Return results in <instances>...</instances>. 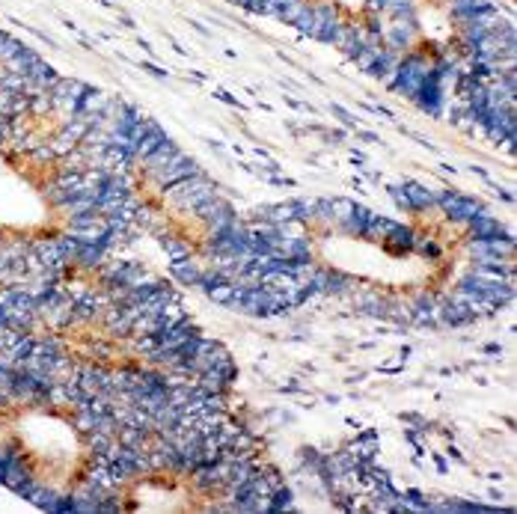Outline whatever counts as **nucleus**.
Masks as SVG:
<instances>
[{
    "mask_svg": "<svg viewBox=\"0 0 517 514\" xmlns=\"http://www.w3.org/2000/svg\"><path fill=\"white\" fill-rule=\"evenodd\" d=\"M437 205L446 211L449 220H458V223H470L473 217H479V214L485 211V205L479 203V199H470V196L452 193V191L437 193Z\"/></svg>",
    "mask_w": 517,
    "mask_h": 514,
    "instance_id": "f257e3e1",
    "label": "nucleus"
},
{
    "mask_svg": "<svg viewBox=\"0 0 517 514\" xmlns=\"http://www.w3.org/2000/svg\"><path fill=\"white\" fill-rule=\"evenodd\" d=\"M196 173H199L196 161L184 158V155L179 152L167 167L158 169V173H155V181H158V188L164 191V188H170V184H176V181H182V179H191V176H196Z\"/></svg>",
    "mask_w": 517,
    "mask_h": 514,
    "instance_id": "f03ea898",
    "label": "nucleus"
},
{
    "mask_svg": "<svg viewBox=\"0 0 517 514\" xmlns=\"http://www.w3.org/2000/svg\"><path fill=\"white\" fill-rule=\"evenodd\" d=\"M470 253L476 259H485V256H499V259H511L514 253V235H499V238H482V241H470Z\"/></svg>",
    "mask_w": 517,
    "mask_h": 514,
    "instance_id": "7ed1b4c3",
    "label": "nucleus"
},
{
    "mask_svg": "<svg viewBox=\"0 0 517 514\" xmlns=\"http://www.w3.org/2000/svg\"><path fill=\"white\" fill-rule=\"evenodd\" d=\"M470 238L473 241H482V238H499V235H509V229L502 226L494 214H487V208L479 214V217H473L470 223Z\"/></svg>",
    "mask_w": 517,
    "mask_h": 514,
    "instance_id": "20e7f679",
    "label": "nucleus"
},
{
    "mask_svg": "<svg viewBox=\"0 0 517 514\" xmlns=\"http://www.w3.org/2000/svg\"><path fill=\"white\" fill-rule=\"evenodd\" d=\"M176 155H179V149L172 146V140L167 137V140H164V143H161V146H158L155 152H149L146 158H143V167H146V173H152V176H155L158 169H161V167H167L172 158H176Z\"/></svg>",
    "mask_w": 517,
    "mask_h": 514,
    "instance_id": "39448f33",
    "label": "nucleus"
},
{
    "mask_svg": "<svg viewBox=\"0 0 517 514\" xmlns=\"http://www.w3.org/2000/svg\"><path fill=\"white\" fill-rule=\"evenodd\" d=\"M170 274L176 277L179 282H184V285H199V277H203V268H199L191 256L188 259H179V262H172L170 265Z\"/></svg>",
    "mask_w": 517,
    "mask_h": 514,
    "instance_id": "423d86ee",
    "label": "nucleus"
},
{
    "mask_svg": "<svg viewBox=\"0 0 517 514\" xmlns=\"http://www.w3.org/2000/svg\"><path fill=\"white\" fill-rule=\"evenodd\" d=\"M437 312L443 316V321L452 324V327H464V324H470L473 318H476V316H473V312L467 309V304H461V301H449L446 306H440Z\"/></svg>",
    "mask_w": 517,
    "mask_h": 514,
    "instance_id": "0eeeda50",
    "label": "nucleus"
},
{
    "mask_svg": "<svg viewBox=\"0 0 517 514\" xmlns=\"http://www.w3.org/2000/svg\"><path fill=\"white\" fill-rule=\"evenodd\" d=\"M405 193L410 199L413 211H422V208L437 205V193H431L428 188H422V184H416V181H405Z\"/></svg>",
    "mask_w": 517,
    "mask_h": 514,
    "instance_id": "6e6552de",
    "label": "nucleus"
},
{
    "mask_svg": "<svg viewBox=\"0 0 517 514\" xmlns=\"http://www.w3.org/2000/svg\"><path fill=\"white\" fill-rule=\"evenodd\" d=\"M369 217H372V211H369V208H363V205H354L351 217H348V220H342V223H339V229H342V232H348V235H354V238H363Z\"/></svg>",
    "mask_w": 517,
    "mask_h": 514,
    "instance_id": "1a4fd4ad",
    "label": "nucleus"
},
{
    "mask_svg": "<svg viewBox=\"0 0 517 514\" xmlns=\"http://www.w3.org/2000/svg\"><path fill=\"white\" fill-rule=\"evenodd\" d=\"M268 499H271V506H268V511H271V514L295 511V494H292V488H285V484H280V488L271 491V494H268Z\"/></svg>",
    "mask_w": 517,
    "mask_h": 514,
    "instance_id": "9d476101",
    "label": "nucleus"
},
{
    "mask_svg": "<svg viewBox=\"0 0 517 514\" xmlns=\"http://www.w3.org/2000/svg\"><path fill=\"white\" fill-rule=\"evenodd\" d=\"M393 229H396V220H386V217H381V214H372L369 223H366L363 238H372V241H386V235H390Z\"/></svg>",
    "mask_w": 517,
    "mask_h": 514,
    "instance_id": "9b49d317",
    "label": "nucleus"
},
{
    "mask_svg": "<svg viewBox=\"0 0 517 514\" xmlns=\"http://www.w3.org/2000/svg\"><path fill=\"white\" fill-rule=\"evenodd\" d=\"M413 235H416V232L410 229V226L396 223V229H393L390 235H386L384 244H386V247H393V250H398V253H401V250H413Z\"/></svg>",
    "mask_w": 517,
    "mask_h": 514,
    "instance_id": "f8f14e48",
    "label": "nucleus"
},
{
    "mask_svg": "<svg viewBox=\"0 0 517 514\" xmlns=\"http://www.w3.org/2000/svg\"><path fill=\"white\" fill-rule=\"evenodd\" d=\"M214 304H220V306H229L235 301V282L232 280H223V282H218V285H211V289L206 292Z\"/></svg>",
    "mask_w": 517,
    "mask_h": 514,
    "instance_id": "ddd939ff",
    "label": "nucleus"
},
{
    "mask_svg": "<svg viewBox=\"0 0 517 514\" xmlns=\"http://www.w3.org/2000/svg\"><path fill=\"white\" fill-rule=\"evenodd\" d=\"M161 244L170 256V262H179V259H188L191 256V244H184V241H179V238H164Z\"/></svg>",
    "mask_w": 517,
    "mask_h": 514,
    "instance_id": "4468645a",
    "label": "nucleus"
},
{
    "mask_svg": "<svg viewBox=\"0 0 517 514\" xmlns=\"http://www.w3.org/2000/svg\"><path fill=\"white\" fill-rule=\"evenodd\" d=\"M413 250H420L422 256H431V259H437V256H440V247L434 244V238L420 235V232L413 235Z\"/></svg>",
    "mask_w": 517,
    "mask_h": 514,
    "instance_id": "2eb2a0df",
    "label": "nucleus"
},
{
    "mask_svg": "<svg viewBox=\"0 0 517 514\" xmlns=\"http://www.w3.org/2000/svg\"><path fill=\"white\" fill-rule=\"evenodd\" d=\"M354 199H330V208H333V220L336 223H342V220H348L351 217V211H354Z\"/></svg>",
    "mask_w": 517,
    "mask_h": 514,
    "instance_id": "dca6fc26",
    "label": "nucleus"
},
{
    "mask_svg": "<svg viewBox=\"0 0 517 514\" xmlns=\"http://www.w3.org/2000/svg\"><path fill=\"white\" fill-rule=\"evenodd\" d=\"M390 196H393V203H396L398 208H405V211H413V205H410V199H408L405 188H390Z\"/></svg>",
    "mask_w": 517,
    "mask_h": 514,
    "instance_id": "f3484780",
    "label": "nucleus"
}]
</instances>
